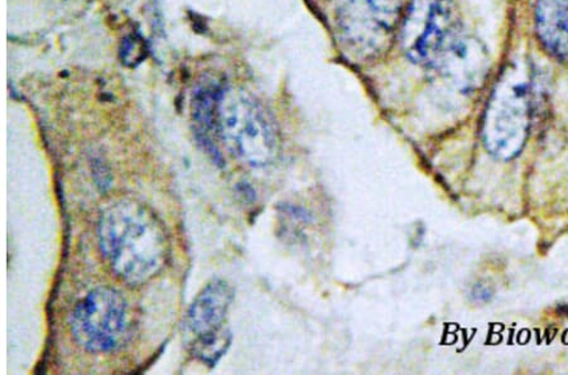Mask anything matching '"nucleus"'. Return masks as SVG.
<instances>
[{"label": "nucleus", "instance_id": "1", "mask_svg": "<svg viewBox=\"0 0 568 375\" xmlns=\"http://www.w3.org/2000/svg\"><path fill=\"white\" fill-rule=\"evenodd\" d=\"M100 251L116 276L142 285L168 259V240L158 219L143 205L122 200L110 205L98 224Z\"/></svg>", "mask_w": 568, "mask_h": 375}, {"label": "nucleus", "instance_id": "2", "mask_svg": "<svg viewBox=\"0 0 568 375\" xmlns=\"http://www.w3.org/2000/svg\"><path fill=\"white\" fill-rule=\"evenodd\" d=\"M217 134L235 159L263 169L276 161L280 136L271 114L245 91L227 89L219 95Z\"/></svg>", "mask_w": 568, "mask_h": 375}, {"label": "nucleus", "instance_id": "3", "mask_svg": "<svg viewBox=\"0 0 568 375\" xmlns=\"http://www.w3.org/2000/svg\"><path fill=\"white\" fill-rule=\"evenodd\" d=\"M532 113V78L517 63L504 72L489 100L483 122L485 148L500 160L516 158L526 143Z\"/></svg>", "mask_w": 568, "mask_h": 375}, {"label": "nucleus", "instance_id": "4", "mask_svg": "<svg viewBox=\"0 0 568 375\" xmlns=\"http://www.w3.org/2000/svg\"><path fill=\"white\" fill-rule=\"evenodd\" d=\"M77 343L91 353H109L121 346L130 331V307L121 292L99 287L82 298L70 317Z\"/></svg>", "mask_w": 568, "mask_h": 375}, {"label": "nucleus", "instance_id": "5", "mask_svg": "<svg viewBox=\"0 0 568 375\" xmlns=\"http://www.w3.org/2000/svg\"><path fill=\"white\" fill-rule=\"evenodd\" d=\"M233 300V287L223 280H214L192 302L185 328L194 337L192 353L196 358L216 363L231 346L232 334L226 327V317Z\"/></svg>", "mask_w": 568, "mask_h": 375}, {"label": "nucleus", "instance_id": "6", "mask_svg": "<svg viewBox=\"0 0 568 375\" xmlns=\"http://www.w3.org/2000/svg\"><path fill=\"white\" fill-rule=\"evenodd\" d=\"M463 24L452 0H437L430 7L425 30L410 49V58L427 68L450 70L467 57Z\"/></svg>", "mask_w": 568, "mask_h": 375}, {"label": "nucleus", "instance_id": "7", "mask_svg": "<svg viewBox=\"0 0 568 375\" xmlns=\"http://www.w3.org/2000/svg\"><path fill=\"white\" fill-rule=\"evenodd\" d=\"M402 8L403 0H343L338 29L356 51H374L398 22Z\"/></svg>", "mask_w": 568, "mask_h": 375}, {"label": "nucleus", "instance_id": "8", "mask_svg": "<svg viewBox=\"0 0 568 375\" xmlns=\"http://www.w3.org/2000/svg\"><path fill=\"white\" fill-rule=\"evenodd\" d=\"M536 24L545 48L568 62V0H538Z\"/></svg>", "mask_w": 568, "mask_h": 375}, {"label": "nucleus", "instance_id": "9", "mask_svg": "<svg viewBox=\"0 0 568 375\" xmlns=\"http://www.w3.org/2000/svg\"><path fill=\"white\" fill-rule=\"evenodd\" d=\"M473 296L476 301L485 302L489 301L491 296V291L488 287L485 286H475L473 290Z\"/></svg>", "mask_w": 568, "mask_h": 375}]
</instances>
